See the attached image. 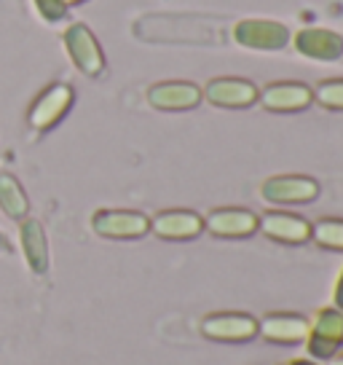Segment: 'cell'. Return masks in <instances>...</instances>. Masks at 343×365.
Instances as JSON below:
<instances>
[{
  "label": "cell",
  "instance_id": "cell-1",
  "mask_svg": "<svg viewBox=\"0 0 343 365\" xmlns=\"http://www.w3.org/2000/svg\"><path fill=\"white\" fill-rule=\"evenodd\" d=\"M233 43L247 48V51H265L274 54L290 46V27L276 19H260V16H250V19H239L231 30Z\"/></svg>",
  "mask_w": 343,
  "mask_h": 365
},
{
  "label": "cell",
  "instance_id": "cell-2",
  "mask_svg": "<svg viewBox=\"0 0 343 365\" xmlns=\"http://www.w3.org/2000/svg\"><path fill=\"white\" fill-rule=\"evenodd\" d=\"M306 352L314 360H330L343 346V312L335 307L320 309L309 322V336H306Z\"/></svg>",
  "mask_w": 343,
  "mask_h": 365
},
{
  "label": "cell",
  "instance_id": "cell-3",
  "mask_svg": "<svg viewBox=\"0 0 343 365\" xmlns=\"http://www.w3.org/2000/svg\"><path fill=\"white\" fill-rule=\"evenodd\" d=\"M320 196V182L309 175H271L260 185V199L274 207L311 205Z\"/></svg>",
  "mask_w": 343,
  "mask_h": 365
},
{
  "label": "cell",
  "instance_id": "cell-4",
  "mask_svg": "<svg viewBox=\"0 0 343 365\" xmlns=\"http://www.w3.org/2000/svg\"><path fill=\"white\" fill-rule=\"evenodd\" d=\"M92 231L102 240H142L150 231V217L137 210H97L92 215Z\"/></svg>",
  "mask_w": 343,
  "mask_h": 365
},
{
  "label": "cell",
  "instance_id": "cell-5",
  "mask_svg": "<svg viewBox=\"0 0 343 365\" xmlns=\"http://www.w3.org/2000/svg\"><path fill=\"white\" fill-rule=\"evenodd\" d=\"M201 336L218 344H247L258 336V319L247 312H212L201 319Z\"/></svg>",
  "mask_w": 343,
  "mask_h": 365
},
{
  "label": "cell",
  "instance_id": "cell-6",
  "mask_svg": "<svg viewBox=\"0 0 343 365\" xmlns=\"http://www.w3.org/2000/svg\"><path fill=\"white\" fill-rule=\"evenodd\" d=\"M65 48H68V57L73 59V65L83 73V76H89V78H97V76H102L105 70V51L100 41H97V35L86 27V24H70L68 30H65Z\"/></svg>",
  "mask_w": 343,
  "mask_h": 365
},
{
  "label": "cell",
  "instance_id": "cell-7",
  "mask_svg": "<svg viewBox=\"0 0 343 365\" xmlns=\"http://www.w3.org/2000/svg\"><path fill=\"white\" fill-rule=\"evenodd\" d=\"M75 103V91L68 83H51L46 91H41V97L33 103L27 121L38 132H48L70 113V108Z\"/></svg>",
  "mask_w": 343,
  "mask_h": 365
},
{
  "label": "cell",
  "instance_id": "cell-8",
  "mask_svg": "<svg viewBox=\"0 0 343 365\" xmlns=\"http://www.w3.org/2000/svg\"><path fill=\"white\" fill-rule=\"evenodd\" d=\"M258 86L247 78H236V76H223V78H212L201 89V100H206L215 108H226V110H244L258 103Z\"/></svg>",
  "mask_w": 343,
  "mask_h": 365
},
{
  "label": "cell",
  "instance_id": "cell-9",
  "mask_svg": "<svg viewBox=\"0 0 343 365\" xmlns=\"http://www.w3.org/2000/svg\"><path fill=\"white\" fill-rule=\"evenodd\" d=\"M258 103L268 113H300L314 105V94L311 86L300 81H274L258 91Z\"/></svg>",
  "mask_w": 343,
  "mask_h": 365
},
{
  "label": "cell",
  "instance_id": "cell-10",
  "mask_svg": "<svg viewBox=\"0 0 343 365\" xmlns=\"http://www.w3.org/2000/svg\"><path fill=\"white\" fill-rule=\"evenodd\" d=\"M148 105L164 113H183L201 105V86L194 81H159L148 89Z\"/></svg>",
  "mask_w": 343,
  "mask_h": 365
},
{
  "label": "cell",
  "instance_id": "cell-11",
  "mask_svg": "<svg viewBox=\"0 0 343 365\" xmlns=\"http://www.w3.org/2000/svg\"><path fill=\"white\" fill-rule=\"evenodd\" d=\"M204 231L218 240H247L258 231V215L247 207H218L204 215Z\"/></svg>",
  "mask_w": 343,
  "mask_h": 365
},
{
  "label": "cell",
  "instance_id": "cell-12",
  "mask_svg": "<svg viewBox=\"0 0 343 365\" xmlns=\"http://www.w3.org/2000/svg\"><path fill=\"white\" fill-rule=\"evenodd\" d=\"M258 336L268 344L279 346H295L309 336V319L295 312H268L258 319Z\"/></svg>",
  "mask_w": 343,
  "mask_h": 365
},
{
  "label": "cell",
  "instance_id": "cell-13",
  "mask_svg": "<svg viewBox=\"0 0 343 365\" xmlns=\"http://www.w3.org/2000/svg\"><path fill=\"white\" fill-rule=\"evenodd\" d=\"M150 234L167 242H191L204 234V217L194 210H161L150 217Z\"/></svg>",
  "mask_w": 343,
  "mask_h": 365
},
{
  "label": "cell",
  "instance_id": "cell-14",
  "mask_svg": "<svg viewBox=\"0 0 343 365\" xmlns=\"http://www.w3.org/2000/svg\"><path fill=\"white\" fill-rule=\"evenodd\" d=\"M258 231L279 245H306L311 242V223L306 217L271 210L265 215H258Z\"/></svg>",
  "mask_w": 343,
  "mask_h": 365
},
{
  "label": "cell",
  "instance_id": "cell-15",
  "mask_svg": "<svg viewBox=\"0 0 343 365\" xmlns=\"http://www.w3.org/2000/svg\"><path fill=\"white\" fill-rule=\"evenodd\" d=\"M290 41L300 57L314 59V62H338L343 57V35L324 30V27L297 30Z\"/></svg>",
  "mask_w": 343,
  "mask_h": 365
},
{
  "label": "cell",
  "instance_id": "cell-16",
  "mask_svg": "<svg viewBox=\"0 0 343 365\" xmlns=\"http://www.w3.org/2000/svg\"><path fill=\"white\" fill-rule=\"evenodd\" d=\"M19 245H22L27 269H30L33 274H46L48 263H51V255H48L46 228H43L41 220H35V217H24L22 226H19Z\"/></svg>",
  "mask_w": 343,
  "mask_h": 365
},
{
  "label": "cell",
  "instance_id": "cell-17",
  "mask_svg": "<svg viewBox=\"0 0 343 365\" xmlns=\"http://www.w3.org/2000/svg\"><path fill=\"white\" fill-rule=\"evenodd\" d=\"M0 210L11 220H24L30 215V199L24 194L22 182L9 172H0Z\"/></svg>",
  "mask_w": 343,
  "mask_h": 365
},
{
  "label": "cell",
  "instance_id": "cell-18",
  "mask_svg": "<svg viewBox=\"0 0 343 365\" xmlns=\"http://www.w3.org/2000/svg\"><path fill=\"white\" fill-rule=\"evenodd\" d=\"M311 242L322 250L343 252V220L341 217H322L311 223Z\"/></svg>",
  "mask_w": 343,
  "mask_h": 365
},
{
  "label": "cell",
  "instance_id": "cell-19",
  "mask_svg": "<svg viewBox=\"0 0 343 365\" xmlns=\"http://www.w3.org/2000/svg\"><path fill=\"white\" fill-rule=\"evenodd\" d=\"M311 94H314V103L322 105L324 110H343V78L320 81Z\"/></svg>",
  "mask_w": 343,
  "mask_h": 365
},
{
  "label": "cell",
  "instance_id": "cell-20",
  "mask_svg": "<svg viewBox=\"0 0 343 365\" xmlns=\"http://www.w3.org/2000/svg\"><path fill=\"white\" fill-rule=\"evenodd\" d=\"M38 14L46 19V22H59V19H65V14H68V6H65V0H33Z\"/></svg>",
  "mask_w": 343,
  "mask_h": 365
},
{
  "label": "cell",
  "instance_id": "cell-21",
  "mask_svg": "<svg viewBox=\"0 0 343 365\" xmlns=\"http://www.w3.org/2000/svg\"><path fill=\"white\" fill-rule=\"evenodd\" d=\"M332 307L343 312V269L338 272V279H335V287H332Z\"/></svg>",
  "mask_w": 343,
  "mask_h": 365
},
{
  "label": "cell",
  "instance_id": "cell-22",
  "mask_svg": "<svg viewBox=\"0 0 343 365\" xmlns=\"http://www.w3.org/2000/svg\"><path fill=\"white\" fill-rule=\"evenodd\" d=\"M285 365H320L317 360H290V363H285Z\"/></svg>",
  "mask_w": 343,
  "mask_h": 365
},
{
  "label": "cell",
  "instance_id": "cell-23",
  "mask_svg": "<svg viewBox=\"0 0 343 365\" xmlns=\"http://www.w3.org/2000/svg\"><path fill=\"white\" fill-rule=\"evenodd\" d=\"M324 365H343V354H332V357Z\"/></svg>",
  "mask_w": 343,
  "mask_h": 365
},
{
  "label": "cell",
  "instance_id": "cell-24",
  "mask_svg": "<svg viewBox=\"0 0 343 365\" xmlns=\"http://www.w3.org/2000/svg\"><path fill=\"white\" fill-rule=\"evenodd\" d=\"M80 3H86V0H65V6H68V9L70 6H80Z\"/></svg>",
  "mask_w": 343,
  "mask_h": 365
},
{
  "label": "cell",
  "instance_id": "cell-25",
  "mask_svg": "<svg viewBox=\"0 0 343 365\" xmlns=\"http://www.w3.org/2000/svg\"><path fill=\"white\" fill-rule=\"evenodd\" d=\"M6 247H9V245H6V237L0 234V250H6Z\"/></svg>",
  "mask_w": 343,
  "mask_h": 365
}]
</instances>
